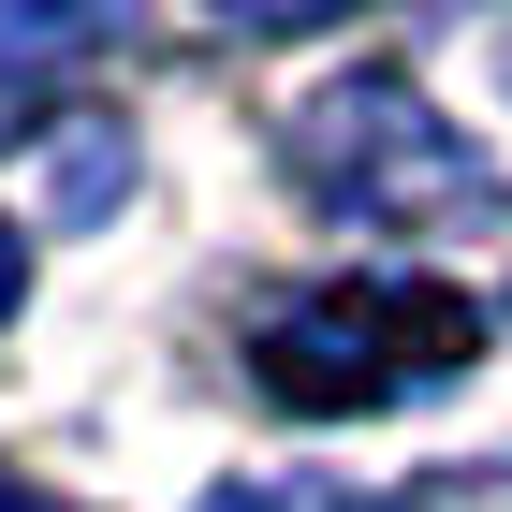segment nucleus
I'll use <instances>...</instances> for the list:
<instances>
[{"label":"nucleus","instance_id":"obj_4","mask_svg":"<svg viewBox=\"0 0 512 512\" xmlns=\"http://www.w3.org/2000/svg\"><path fill=\"white\" fill-rule=\"evenodd\" d=\"M0 512H59V498H30V483H0Z\"/></svg>","mask_w":512,"mask_h":512},{"label":"nucleus","instance_id":"obj_3","mask_svg":"<svg viewBox=\"0 0 512 512\" xmlns=\"http://www.w3.org/2000/svg\"><path fill=\"white\" fill-rule=\"evenodd\" d=\"M15 293H30V249H15V220H0V322H15Z\"/></svg>","mask_w":512,"mask_h":512},{"label":"nucleus","instance_id":"obj_1","mask_svg":"<svg viewBox=\"0 0 512 512\" xmlns=\"http://www.w3.org/2000/svg\"><path fill=\"white\" fill-rule=\"evenodd\" d=\"M469 352H483V308L454 278H322V293H293V308L249 322V381L278 410H322V425L454 381Z\"/></svg>","mask_w":512,"mask_h":512},{"label":"nucleus","instance_id":"obj_2","mask_svg":"<svg viewBox=\"0 0 512 512\" xmlns=\"http://www.w3.org/2000/svg\"><path fill=\"white\" fill-rule=\"evenodd\" d=\"M88 44V15H0V88H30V74H59Z\"/></svg>","mask_w":512,"mask_h":512}]
</instances>
